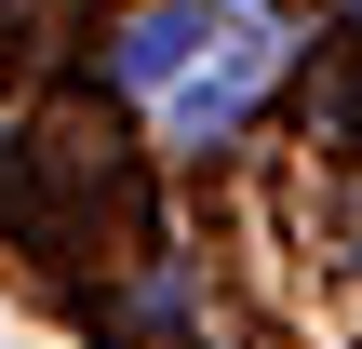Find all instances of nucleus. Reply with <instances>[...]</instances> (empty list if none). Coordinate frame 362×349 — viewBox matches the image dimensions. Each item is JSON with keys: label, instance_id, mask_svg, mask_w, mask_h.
Returning a JSON list of instances; mask_svg holds the SVG:
<instances>
[{"label": "nucleus", "instance_id": "1", "mask_svg": "<svg viewBox=\"0 0 362 349\" xmlns=\"http://www.w3.org/2000/svg\"><path fill=\"white\" fill-rule=\"evenodd\" d=\"M269 94V27H228L188 81H175V135L188 148H215V135H242V108Z\"/></svg>", "mask_w": 362, "mask_h": 349}, {"label": "nucleus", "instance_id": "2", "mask_svg": "<svg viewBox=\"0 0 362 349\" xmlns=\"http://www.w3.org/2000/svg\"><path fill=\"white\" fill-rule=\"evenodd\" d=\"M215 40H228V13H202V0H161V13H134V27H121V81H134V94H175V81H188Z\"/></svg>", "mask_w": 362, "mask_h": 349}]
</instances>
